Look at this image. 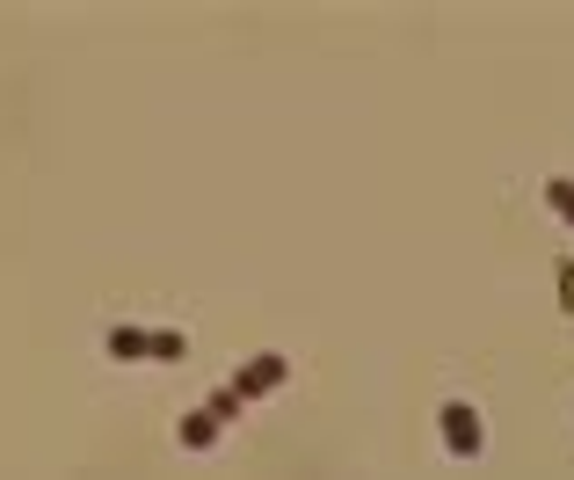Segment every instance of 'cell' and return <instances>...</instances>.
Masks as SVG:
<instances>
[{
  "label": "cell",
  "instance_id": "1",
  "mask_svg": "<svg viewBox=\"0 0 574 480\" xmlns=\"http://www.w3.org/2000/svg\"><path fill=\"white\" fill-rule=\"evenodd\" d=\"M480 444H487V430H480V415L465 408V401H444V452H458V458H480Z\"/></svg>",
  "mask_w": 574,
  "mask_h": 480
},
{
  "label": "cell",
  "instance_id": "2",
  "mask_svg": "<svg viewBox=\"0 0 574 480\" xmlns=\"http://www.w3.org/2000/svg\"><path fill=\"white\" fill-rule=\"evenodd\" d=\"M284 386V357H255L247 371H233V393L240 401H255V393H277Z\"/></svg>",
  "mask_w": 574,
  "mask_h": 480
},
{
  "label": "cell",
  "instance_id": "3",
  "mask_svg": "<svg viewBox=\"0 0 574 480\" xmlns=\"http://www.w3.org/2000/svg\"><path fill=\"white\" fill-rule=\"evenodd\" d=\"M182 444H190V452H212V444H218V415L212 408L182 415Z\"/></svg>",
  "mask_w": 574,
  "mask_h": 480
},
{
  "label": "cell",
  "instance_id": "4",
  "mask_svg": "<svg viewBox=\"0 0 574 480\" xmlns=\"http://www.w3.org/2000/svg\"><path fill=\"white\" fill-rule=\"evenodd\" d=\"M145 350H153V336H145V328H110V357H145Z\"/></svg>",
  "mask_w": 574,
  "mask_h": 480
},
{
  "label": "cell",
  "instance_id": "5",
  "mask_svg": "<svg viewBox=\"0 0 574 480\" xmlns=\"http://www.w3.org/2000/svg\"><path fill=\"white\" fill-rule=\"evenodd\" d=\"M546 204L574 226V182H567V175H552V182H546Z\"/></svg>",
  "mask_w": 574,
  "mask_h": 480
},
{
  "label": "cell",
  "instance_id": "6",
  "mask_svg": "<svg viewBox=\"0 0 574 480\" xmlns=\"http://www.w3.org/2000/svg\"><path fill=\"white\" fill-rule=\"evenodd\" d=\"M182 350H190V342L175 336V328H161V336H153V350H145V357H161V364H175V357H182Z\"/></svg>",
  "mask_w": 574,
  "mask_h": 480
},
{
  "label": "cell",
  "instance_id": "7",
  "mask_svg": "<svg viewBox=\"0 0 574 480\" xmlns=\"http://www.w3.org/2000/svg\"><path fill=\"white\" fill-rule=\"evenodd\" d=\"M212 415H218V422H226V415H240V393H233V386H218V393H212Z\"/></svg>",
  "mask_w": 574,
  "mask_h": 480
}]
</instances>
